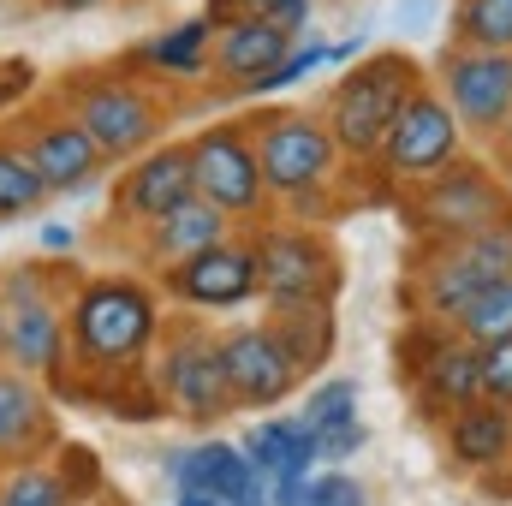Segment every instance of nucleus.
Segmentation results:
<instances>
[{
  "label": "nucleus",
  "mask_w": 512,
  "mask_h": 506,
  "mask_svg": "<svg viewBox=\"0 0 512 506\" xmlns=\"http://www.w3.org/2000/svg\"><path fill=\"white\" fill-rule=\"evenodd\" d=\"M167 471H173L179 489H197V495H209V501H221V506H268V477L245 459L239 441H215L209 435V441L173 453Z\"/></svg>",
  "instance_id": "19"
},
{
  "label": "nucleus",
  "mask_w": 512,
  "mask_h": 506,
  "mask_svg": "<svg viewBox=\"0 0 512 506\" xmlns=\"http://www.w3.org/2000/svg\"><path fill=\"white\" fill-rule=\"evenodd\" d=\"M251 256H256V298L268 310H280V304H334V292H340V251L310 221L256 227Z\"/></svg>",
  "instance_id": "6"
},
{
  "label": "nucleus",
  "mask_w": 512,
  "mask_h": 506,
  "mask_svg": "<svg viewBox=\"0 0 512 506\" xmlns=\"http://www.w3.org/2000/svg\"><path fill=\"white\" fill-rule=\"evenodd\" d=\"M72 245H78V233H72V227H60V221H48V227H42V251H72Z\"/></svg>",
  "instance_id": "40"
},
{
  "label": "nucleus",
  "mask_w": 512,
  "mask_h": 506,
  "mask_svg": "<svg viewBox=\"0 0 512 506\" xmlns=\"http://www.w3.org/2000/svg\"><path fill=\"white\" fill-rule=\"evenodd\" d=\"M292 30H280L274 18H227V24H215V48H209V66H215V78L233 90V96H245L251 84H262L286 54H292Z\"/></svg>",
  "instance_id": "20"
},
{
  "label": "nucleus",
  "mask_w": 512,
  "mask_h": 506,
  "mask_svg": "<svg viewBox=\"0 0 512 506\" xmlns=\"http://www.w3.org/2000/svg\"><path fill=\"white\" fill-rule=\"evenodd\" d=\"M423 90V72L411 54H364L334 90H328V108H322V126L340 143V155L352 161H376L387 143V131L399 120V108Z\"/></svg>",
  "instance_id": "3"
},
{
  "label": "nucleus",
  "mask_w": 512,
  "mask_h": 506,
  "mask_svg": "<svg viewBox=\"0 0 512 506\" xmlns=\"http://www.w3.org/2000/svg\"><path fill=\"white\" fill-rule=\"evenodd\" d=\"M72 506H102V501H72Z\"/></svg>",
  "instance_id": "45"
},
{
  "label": "nucleus",
  "mask_w": 512,
  "mask_h": 506,
  "mask_svg": "<svg viewBox=\"0 0 512 506\" xmlns=\"http://www.w3.org/2000/svg\"><path fill=\"white\" fill-rule=\"evenodd\" d=\"M155 393L185 423H203V429L221 423L233 411V387L221 370V334L203 322H167L161 358H155Z\"/></svg>",
  "instance_id": "7"
},
{
  "label": "nucleus",
  "mask_w": 512,
  "mask_h": 506,
  "mask_svg": "<svg viewBox=\"0 0 512 506\" xmlns=\"http://www.w3.org/2000/svg\"><path fill=\"white\" fill-rule=\"evenodd\" d=\"M191 185L203 203H215L227 221H262L268 191H262V167H256L251 131L245 126H203L191 143Z\"/></svg>",
  "instance_id": "11"
},
{
  "label": "nucleus",
  "mask_w": 512,
  "mask_h": 506,
  "mask_svg": "<svg viewBox=\"0 0 512 506\" xmlns=\"http://www.w3.org/2000/svg\"><path fill=\"white\" fill-rule=\"evenodd\" d=\"M483 399H495V405L512 411V340L483 352Z\"/></svg>",
  "instance_id": "35"
},
{
  "label": "nucleus",
  "mask_w": 512,
  "mask_h": 506,
  "mask_svg": "<svg viewBox=\"0 0 512 506\" xmlns=\"http://www.w3.org/2000/svg\"><path fill=\"white\" fill-rule=\"evenodd\" d=\"M0 298H6V364L48 381L66 364V304L54 298V286H48V274L36 262L6 268Z\"/></svg>",
  "instance_id": "9"
},
{
  "label": "nucleus",
  "mask_w": 512,
  "mask_h": 506,
  "mask_svg": "<svg viewBox=\"0 0 512 506\" xmlns=\"http://www.w3.org/2000/svg\"><path fill=\"white\" fill-rule=\"evenodd\" d=\"M54 405L42 393V381L0 364V471L12 465H36L54 453Z\"/></svg>",
  "instance_id": "21"
},
{
  "label": "nucleus",
  "mask_w": 512,
  "mask_h": 506,
  "mask_svg": "<svg viewBox=\"0 0 512 506\" xmlns=\"http://www.w3.org/2000/svg\"><path fill=\"white\" fill-rule=\"evenodd\" d=\"M173 506H221V501H209V495H197V489H179V501Z\"/></svg>",
  "instance_id": "42"
},
{
  "label": "nucleus",
  "mask_w": 512,
  "mask_h": 506,
  "mask_svg": "<svg viewBox=\"0 0 512 506\" xmlns=\"http://www.w3.org/2000/svg\"><path fill=\"white\" fill-rule=\"evenodd\" d=\"M161 340V298L131 274H96L66 304V352L78 370L131 376Z\"/></svg>",
  "instance_id": "1"
},
{
  "label": "nucleus",
  "mask_w": 512,
  "mask_h": 506,
  "mask_svg": "<svg viewBox=\"0 0 512 506\" xmlns=\"http://www.w3.org/2000/svg\"><path fill=\"white\" fill-rule=\"evenodd\" d=\"M304 506H370V495H364V483H358L352 471L322 465V471L310 477V489H304Z\"/></svg>",
  "instance_id": "34"
},
{
  "label": "nucleus",
  "mask_w": 512,
  "mask_h": 506,
  "mask_svg": "<svg viewBox=\"0 0 512 506\" xmlns=\"http://www.w3.org/2000/svg\"><path fill=\"white\" fill-rule=\"evenodd\" d=\"M358 447H364V417L346 423V429L316 435V453H322V465H334V471H346V459H358Z\"/></svg>",
  "instance_id": "36"
},
{
  "label": "nucleus",
  "mask_w": 512,
  "mask_h": 506,
  "mask_svg": "<svg viewBox=\"0 0 512 506\" xmlns=\"http://www.w3.org/2000/svg\"><path fill=\"white\" fill-rule=\"evenodd\" d=\"M221 239H233V221H227L215 203L191 197V203H179L173 215H161V221L143 233V262H155V268L167 274V268H179V262H191V256L215 251Z\"/></svg>",
  "instance_id": "23"
},
{
  "label": "nucleus",
  "mask_w": 512,
  "mask_h": 506,
  "mask_svg": "<svg viewBox=\"0 0 512 506\" xmlns=\"http://www.w3.org/2000/svg\"><path fill=\"white\" fill-rule=\"evenodd\" d=\"M209 48H215V24L197 12V18H185V24L149 36V42L131 54V66H143V72H167V78H197V72L209 66Z\"/></svg>",
  "instance_id": "25"
},
{
  "label": "nucleus",
  "mask_w": 512,
  "mask_h": 506,
  "mask_svg": "<svg viewBox=\"0 0 512 506\" xmlns=\"http://www.w3.org/2000/svg\"><path fill=\"white\" fill-rule=\"evenodd\" d=\"M435 12H441V0H399V30L405 36H423L435 24Z\"/></svg>",
  "instance_id": "38"
},
{
  "label": "nucleus",
  "mask_w": 512,
  "mask_h": 506,
  "mask_svg": "<svg viewBox=\"0 0 512 506\" xmlns=\"http://www.w3.org/2000/svg\"><path fill=\"white\" fill-rule=\"evenodd\" d=\"M441 435H447V459L465 477H501L512 465V411L495 399L459 405L453 417H441Z\"/></svg>",
  "instance_id": "22"
},
{
  "label": "nucleus",
  "mask_w": 512,
  "mask_h": 506,
  "mask_svg": "<svg viewBox=\"0 0 512 506\" xmlns=\"http://www.w3.org/2000/svg\"><path fill=\"white\" fill-rule=\"evenodd\" d=\"M0 12H6V0H0Z\"/></svg>",
  "instance_id": "46"
},
{
  "label": "nucleus",
  "mask_w": 512,
  "mask_h": 506,
  "mask_svg": "<svg viewBox=\"0 0 512 506\" xmlns=\"http://www.w3.org/2000/svg\"><path fill=\"white\" fill-rule=\"evenodd\" d=\"M60 108L78 120V126L96 137V149L108 161H137L161 143V102L155 90H143L131 72H78L66 90H60Z\"/></svg>",
  "instance_id": "5"
},
{
  "label": "nucleus",
  "mask_w": 512,
  "mask_h": 506,
  "mask_svg": "<svg viewBox=\"0 0 512 506\" xmlns=\"http://www.w3.org/2000/svg\"><path fill=\"white\" fill-rule=\"evenodd\" d=\"M191 197H197V185H191V149L185 143H155L149 155L131 161V173L120 179V191H114V209H120L126 227H143L149 233L161 215H173Z\"/></svg>",
  "instance_id": "18"
},
{
  "label": "nucleus",
  "mask_w": 512,
  "mask_h": 506,
  "mask_svg": "<svg viewBox=\"0 0 512 506\" xmlns=\"http://www.w3.org/2000/svg\"><path fill=\"white\" fill-rule=\"evenodd\" d=\"M495 143H501V155L512 161V114H507V126H501V137H495Z\"/></svg>",
  "instance_id": "43"
},
{
  "label": "nucleus",
  "mask_w": 512,
  "mask_h": 506,
  "mask_svg": "<svg viewBox=\"0 0 512 506\" xmlns=\"http://www.w3.org/2000/svg\"><path fill=\"white\" fill-rule=\"evenodd\" d=\"M411 221L429 245H441V239H465V233H483L495 221H512V197L489 167L453 161L435 179L411 185Z\"/></svg>",
  "instance_id": "8"
},
{
  "label": "nucleus",
  "mask_w": 512,
  "mask_h": 506,
  "mask_svg": "<svg viewBox=\"0 0 512 506\" xmlns=\"http://www.w3.org/2000/svg\"><path fill=\"white\" fill-rule=\"evenodd\" d=\"M453 42L512 54V0H453Z\"/></svg>",
  "instance_id": "27"
},
{
  "label": "nucleus",
  "mask_w": 512,
  "mask_h": 506,
  "mask_svg": "<svg viewBox=\"0 0 512 506\" xmlns=\"http://www.w3.org/2000/svg\"><path fill=\"white\" fill-rule=\"evenodd\" d=\"M322 66H328V42L304 30V42H292V54H286V60H280L262 84H251L245 96H274V90H292V84H304V78H310V72H322Z\"/></svg>",
  "instance_id": "32"
},
{
  "label": "nucleus",
  "mask_w": 512,
  "mask_h": 506,
  "mask_svg": "<svg viewBox=\"0 0 512 506\" xmlns=\"http://www.w3.org/2000/svg\"><path fill=\"white\" fill-rule=\"evenodd\" d=\"M512 274V221H495L465 239H441L411 262V310L435 328H447L483 286Z\"/></svg>",
  "instance_id": "4"
},
{
  "label": "nucleus",
  "mask_w": 512,
  "mask_h": 506,
  "mask_svg": "<svg viewBox=\"0 0 512 506\" xmlns=\"http://www.w3.org/2000/svg\"><path fill=\"white\" fill-rule=\"evenodd\" d=\"M411 393L429 417H453L459 405L483 399V352L465 346L453 328H429L417 334L411 352Z\"/></svg>",
  "instance_id": "15"
},
{
  "label": "nucleus",
  "mask_w": 512,
  "mask_h": 506,
  "mask_svg": "<svg viewBox=\"0 0 512 506\" xmlns=\"http://www.w3.org/2000/svg\"><path fill=\"white\" fill-rule=\"evenodd\" d=\"M0 364H6V298H0Z\"/></svg>",
  "instance_id": "44"
},
{
  "label": "nucleus",
  "mask_w": 512,
  "mask_h": 506,
  "mask_svg": "<svg viewBox=\"0 0 512 506\" xmlns=\"http://www.w3.org/2000/svg\"><path fill=\"white\" fill-rule=\"evenodd\" d=\"M221 370L233 387V411H280L298 393V370L280 352V340L268 334V322H239L221 328Z\"/></svg>",
  "instance_id": "13"
},
{
  "label": "nucleus",
  "mask_w": 512,
  "mask_h": 506,
  "mask_svg": "<svg viewBox=\"0 0 512 506\" xmlns=\"http://www.w3.org/2000/svg\"><path fill=\"white\" fill-rule=\"evenodd\" d=\"M54 471H60V483L72 489V501H102V465H96L90 447H66V453H54Z\"/></svg>",
  "instance_id": "33"
},
{
  "label": "nucleus",
  "mask_w": 512,
  "mask_h": 506,
  "mask_svg": "<svg viewBox=\"0 0 512 506\" xmlns=\"http://www.w3.org/2000/svg\"><path fill=\"white\" fill-rule=\"evenodd\" d=\"M167 298L185 304V310H239L256 298V256L251 239H221L215 251L191 256L179 268L161 274Z\"/></svg>",
  "instance_id": "17"
},
{
  "label": "nucleus",
  "mask_w": 512,
  "mask_h": 506,
  "mask_svg": "<svg viewBox=\"0 0 512 506\" xmlns=\"http://www.w3.org/2000/svg\"><path fill=\"white\" fill-rule=\"evenodd\" d=\"M30 90H36V66L30 60H0V114H12Z\"/></svg>",
  "instance_id": "37"
},
{
  "label": "nucleus",
  "mask_w": 512,
  "mask_h": 506,
  "mask_svg": "<svg viewBox=\"0 0 512 506\" xmlns=\"http://www.w3.org/2000/svg\"><path fill=\"white\" fill-rule=\"evenodd\" d=\"M0 506H72V489L60 483L54 465H12L0 471Z\"/></svg>",
  "instance_id": "30"
},
{
  "label": "nucleus",
  "mask_w": 512,
  "mask_h": 506,
  "mask_svg": "<svg viewBox=\"0 0 512 506\" xmlns=\"http://www.w3.org/2000/svg\"><path fill=\"white\" fill-rule=\"evenodd\" d=\"M268 334L280 340V352L292 358L298 376H316L328 358H334V340H340V322H334V304H280L262 316Z\"/></svg>",
  "instance_id": "24"
},
{
  "label": "nucleus",
  "mask_w": 512,
  "mask_h": 506,
  "mask_svg": "<svg viewBox=\"0 0 512 506\" xmlns=\"http://www.w3.org/2000/svg\"><path fill=\"white\" fill-rule=\"evenodd\" d=\"M304 429L310 435H328V429H346V423H358V381L352 376H328L316 381L310 393H304Z\"/></svg>",
  "instance_id": "29"
},
{
  "label": "nucleus",
  "mask_w": 512,
  "mask_h": 506,
  "mask_svg": "<svg viewBox=\"0 0 512 506\" xmlns=\"http://www.w3.org/2000/svg\"><path fill=\"white\" fill-rule=\"evenodd\" d=\"M24 155H30V167L42 173V185H48V197H66V191H90L102 173H108V155L96 149V137L78 126L66 108H54V114H36L30 126H24Z\"/></svg>",
  "instance_id": "16"
},
{
  "label": "nucleus",
  "mask_w": 512,
  "mask_h": 506,
  "mask_svg": "<svg viewBox=\"0 0 512 506\" xmlns=\"http://www.w3.org/2000/svg\"><path fill=\"white\" fill-rule=\"evenodd\" d=\"M465 346H477V352H489V346H501V340H512V274L507 280H495V286H483L453 322H447Z\"/></svg>",
  "instance_id": "26"
},
{
  "label": "nucleus",
  "mask_w": 512,
  "mask_h": 506,
  "mask_svg": "<svg viewBox=\"0 0 512 506\" xmlns=\"http://www.w3.org/2000/svg\"><path fill=\"white\" fill-rule=\"evenodd\" d=\"M459 155H465V126H459V114L447 108V96H441L435 84H423V90L399 108V120L387 131L376 167H382V179H393V185H423V179H435L441 167H453Z\"/></svg>",
  "instance_id": "10"
},
{
  "label": "nucleus",
  "mask_w": 512,
  "mask_h": 506,
  "mask_svg": "<svg viewBox=\"0 0 512 506\" xmlns=\"http://www.w3.org/2000/svg\"><path fill=\"white\" fill-rule=\"evenodd\" d=\"M245 131H251L268 203H286L292 215L322 221L328 191H334V173H340V143L328 137L322 114L274 108V114H256Z\"/></svg>",
  "instance_id": "2"
},
{
  "label": "nucleus",
  "mask_w": 512,
  "mask_h": 506,
  "mask_svg": "<svg viewBox=\"0 0 512 506\" xmlns=\"http://www.w3.org/2000/svg\"><path fill=\"white\" fill-rule=\"evenodd\" d=\"M364 48H370L364 30H352L346 42H328V66H352V60H364Z\"/></svg>",
  "instance_id": "39"
},
{
  "label": "nucleus",
  "mask_w": 512,
  "mask_h": 506,
  "mask_svg": "<svg viewBox=\"0 0 512 506\" xmlns=\"http://www.w3.org/2000/svg\"><path fill=\"white\" fill-rule=\"evenodd\" d=\"M42 203H48V185H42V173L30 167L24 143H18V137H0V221L36 215Z\"/></svg>",
  "instance_id": "28"
},
{
  "label": "nucleus",
  "mask_w": 512,
  "mask_h": 506,
  "mask_svg": "<svg viewBox=\"0 0 512 506\" xmlns=\"http://www.w3.org/2000/svg\"><path fill=\"white\" fill-rule=\"evenodd\" d=\"M114 506H120V501H114Z\"/></svg>",
  "instance_id": "47"
},
{
  "label": "nucleus",
  "mask_w": 512,
  "mask_h": 506,
  "mask_svg": "<svg viewBox=\"0 0 512 506\" xmlns=\"http://www.w3.org/2000/svg\"><path fill=\"white\" fill-rule=\"evenodd\" d=\"M245 459L268 477V506H304L310 477L322 471V453H316V435L304 429L298 411H268L256 417L251 429L239 435Z\"/></svg>",
  "instance_id": "14"
},
{
  "label": "nucleus",
  "mask_w": 512,
  "mask_h": 506,
  "mask_svg": "<svg viewBox=\"0 0 512 506\" xmlns=\"http://www.w3.org/2000/svg\"><path fill=\"white\" fill-rule=\"evenodd\" d=\"M42 6H48V12H66V18H72V12H96V6H108V0H42Z\"/></svg>",
  "instance_id": "41"
},
{
  "label": "nucleus",
  "mask_w": 512,
  "mask_h": 506,
  "mask_svg": "<svg viewBox=\"0 0 512 506\" xmlns=\"http://www.w3.org/2000/svg\"><path fill=\"white\" fill-rule=\"evenodd\" d=\"M245 12H256V18H274L280 30H310V12H316V0H209L203 6V18L209 24H227V18H245Z\"/></svg>",
  "instance_id": "31"
},
{
  "label": "nucleus",
  "mask_w": 512,
  "mask_h": 506,
  "mask_svg": "<svg viewBox=\"0 0 512 506\" xmlns=\"http://www.w3.org/2000/svg\"><path fill=\"white\" fill-rule=\"evenodd\" d=\"M441 96L459 114V126L471 137H501L512 114V54H489V48H447L441 54Z\"/></svg>",
  "instance_id": "12"
}]
</instances>
